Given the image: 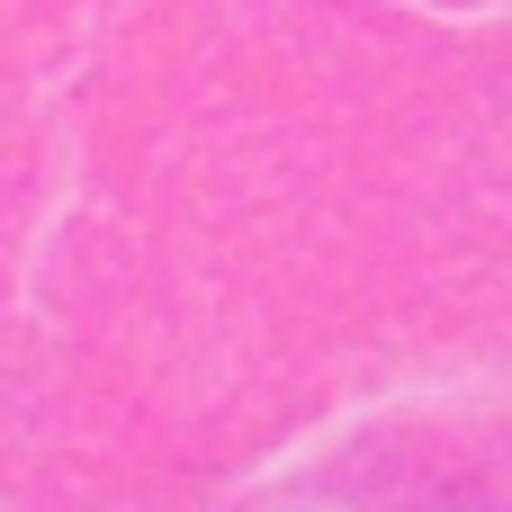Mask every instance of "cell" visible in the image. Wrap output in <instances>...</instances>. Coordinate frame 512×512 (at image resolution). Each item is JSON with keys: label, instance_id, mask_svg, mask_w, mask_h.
<instances>
[]
</instances>
